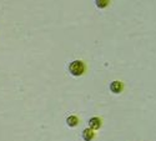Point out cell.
Here are the masks:
<instances>
[{
  "instance_id": "cell-1",
  "label": "cell",
  "mask_w": 156,
  "mask_h": 141,
  "mask_svg": "<svg viewBox=\"0 0 156 141\" xmlns=\"http://www.w3.org/2000/svg\"><path fill=\"white\" fill-rule=\"evenodd\" d=\"M85 69H86V66L81 60H74L69 65V72L73 76H81L85 72Z\"/></svg>"
},
{
  "instance_id": "cell-2",
  "label": "cell",
  "mask_w": 156,
  "mask_h": 141,
  "mask_svg": "<svg viewBox=\"0 0 156 141\" xmlns=\"http://www.w3.org/2000/svg\"><path fill=\"white\" fill-rule=\"evenodd\" d=\"M110 90L114 94H120L122 91V84L120 81H112L110 84Z\"/></svg>"
},
{
  "instance_id": "cell-3",
  "label": "cell",
  "mask_w": 156,
  "mask_h": 141,
  "mask_svg": "<svg viewBox=\"0 0 156 141\" xmlns=\"http://www.w3.org/2000/svg\"><path fill=\"white\" fill-rule=\"evenodd\" d=\"M81 136H83V140H84V141H91V140L94 139L95 134H94L93 129H84Z\"/></svg>"
},
{
  "instance_id": "cell-4",
  "label": "cell",
  "mask_w": 156,
  "mask_h": 141,
  "mask_svg": "<svg viewBox=\"0 0 156 141\" xmlns=\"http://www.w3.org/2000/svg\"><path fill=\"white\" fill-rule=\"evenodd\" d=\"M89 125H90V127H91L93 130H96V129H99V127L101 126V119H99V118H91L89 120Z\"/></svg>"
},
{
  "instance_id": "cell-5",
  "label": "cell",
  "mask_w": 156,
  "mask_h": 141,
  "mask_svg": "<svg viewBox=\"0 0 156 141\" xmlns=\"http://www.w3.org/2000/svg\"><path fill=\"white\" fill-rule=\"evenodd\" d=\"M77 124H79V119H77V116H75V115H71V116H69L66 119V125L69 127H75Z\"/></svg>"
},
{
  "instance_id": "cell-6",
  "label": "cell",
  "mask_w": 156,
  "mask_h": 141,
  "mask_svg": "<svg viewBox=\"0 0 156 141\" xmlns=\"http://www.w3.org/2000/svg\"><path fill=\"white\" fill-rule=\"evenodd\" d=\"M96 6L98 8H105V6H108L109 5V0H96Z\"/></svg>"
}]
</instances>
